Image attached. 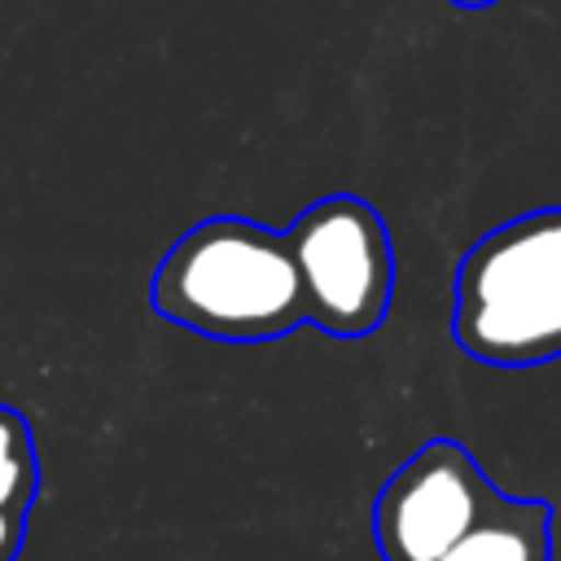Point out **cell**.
<instances>
[{"mask_svg": "<svg viewBox=\"0 0 561 561\" xmlns=\"http://www.w3.org/2000/svg\"><path fill=\"white\" fill-rule=\"evenodd\" d=\"M451 337L491 368L561 359V206L522 210L460 254Z\"/></svg>", "mask_w": 561, "mask_h": 561, "instance_id": "cell-2", "label": "cell"}, {"mask_svg": "<svg viewBox=\"0 0 561 561\" xmlns=\"http://www.w3.org/2000/svg\"><path fill=\"white\" fill-rule=\"evenodd\" d=\"M149 311L232 346L289 337L307 324V298L285 228L245 215L197 219L158 259Z\"/></svg>", "mask_w": 561, "mask_h": 561, "instance_id": "cell-1", "label": "cell"}, {"mask_svg": "<svg viewBox=\"0 0 561 561\" xmlns=\"http://www.w3.org/2000/svg\"><path fill=\"white\" fill-rule=\"evenodd\" d=\"M451 4H456V9H469V13H473V9H491V4H500V0H451Z\"/></svg>", "mask_w": 561, "mask_h": 561, "instance_id": "cell-7", "label": "cell"}, {"mask_svg": "<svg viewBox=\"0 0 561 561\" xmlns=\"http://www.w3.org/2000/svg\"><path fill=\"white\" fill-rule=\"evenodd\" d=\"M39 495V451L31 421L0 403V561H18L26 548V517Z\"/></svg>", "mask_w": 561, "mask_h": 561, "instance_id": "cell-6", "label": "cell"}, {"mask_svg": "<svg viewBox=\"0 0 561 561\" xmlns=\"http://www.w3.org/2000/svg\"><path fill=\"white\" fill-rule=\"evenodd\" d=\"M438 561H552V500L504 491Z\"/></svg>", "mask_w": 561, "mask_h": 561, "instance_id": "cell-5", "label": "cell"}, {"mask_svg": "<svg viewBox=\"0 0 561 561\" xmlns=\"http://www.w3.org/2000/svg\"><path fill=\"white\" fill-rule=\"evenodd\" d=\"M307 324L329 337H368L394 298V241L381 210L359 193H324L285 228Z\"/></svg>", "mask_w": 561, "mask_h": 561, "instance_id": "cell-3", "label": "cell"}, {"mask_svg": "<svg viewBox=\"0 0 561 561\" xmlns=\"http://www.w3.org/2000/svg\"><path fill=\"white\" fill-rule=\"evenodd\" d=\"M504 491L456 438L421 443L373 500V543L381 561H438L469 535Z\"/></svg>", "mask_w": 561, "mask_h": 561, "instance_id": "cell-4", "label": "cell"}]
</instances>
